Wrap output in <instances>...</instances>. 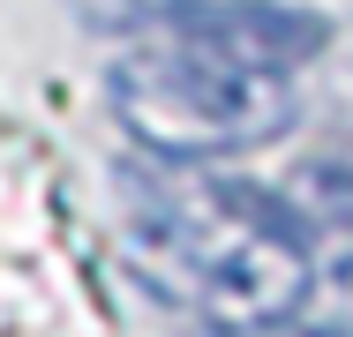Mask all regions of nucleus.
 <instances>
[{"mask_svg":"<svg viewBox=\"0 0 353 337\" xmlns=\"http://www.w3.org/2000/svg\"><path fill=\"white\" fill-rule=\"evenodd\" d=\"M248 337H346V330H331V323H263Z\"/></svg>","mask_w":353,"mask_h":337,"instance_id":"423d86ee","label":"nucleus"},{"mask_svg":"<svg viewBox=\"0 0 353 337\" xmlns=\"http://www.w3.org/2000/svg\"><path fill=\"white\" fill-rule=\"evenodd\" d=\"M150 23H173L181 38L196 45H218L248 67H271V75H293L323 53L331 23L316 8H293V0H248V8H203V15H150Z\"/></svg>","mask_w":353,"mask_h":337,"instance_id":"7ed1b4c3","label":"nucleus"},{"mask_svg":"<svg viewBox=\"0 0 353 337\" xmlns=\"http://www.w3.org/2000/svg\"><path fill=\"white\" fill-rule=\"evenodd\" d=\"M136 240L165 263V277L233 330L285 323L308 292V232L293 225L279 188L218 180V173H136Z\"/></svg>","mask_w":353,"mask_h":337,"instance_id":"f257e3e1","label":"nucleus"},{"mask_svg":"<svg viewBox=\"0 0 353 337\" xmlns=\"http://www.w3.org/2000/svg\"><path fill=\"white\" fill-rule=\"evenodd\" d=\"M136 30L143 38L113 61L105 98L150 157L218 165V157H248L293 128V75L196 45L173 23H136Z\"/></svg>","mask_w":353,"mask_h":337,"instance_id":"f03ea898","label":"nucleus"},{"mask_svg":"<svg viewBox=\"0 0 353 337\" xmlns=\"http://www.w3.org/2000/svg\"><path fill=\"white\" fill-rule=\"evenodd\" d=\"M203 8H248V0H128V23H150V15H203Z\"/></svg>","mask_w":353,"mask_h":337,"instance_id":"39448f33","label":"nucleus"},{"mask_svg":"<svg viewBox=\"0 0 353 337\" xmlns=\"http://www.w3.org/2000/svg\"><path fill=\"white\" fill-rule=\"evenodd\" d=\"M279 202L301 232H353V165L346 157H308L279 180Z\"/></svg>","mask_w":353,"mask_h":337,"instance_id":"20e7f679","label":"nucleus"}]
</instances>
